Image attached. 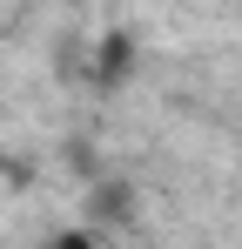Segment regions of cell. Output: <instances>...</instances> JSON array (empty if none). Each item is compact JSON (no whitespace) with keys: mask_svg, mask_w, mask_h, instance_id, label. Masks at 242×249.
I'll return each instance as SVG.
<instances>
[{"mask_svg":"<svg viewBox=\"0 0 242 249\" xmlns=\"http://www.w3.org/2000/svg\"><path fill=\"white\" fill-rule=\"evenodd\" d=\"M61 249H87V243H81V236H68V243H61Z\"/></svg>","mask_w":242,"mask_h":249,"instance_id":"1","label":"cell"}]
</instances>
